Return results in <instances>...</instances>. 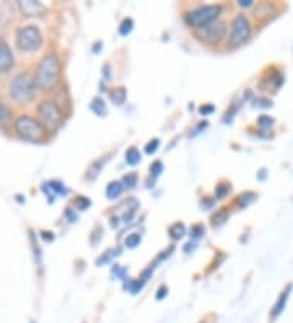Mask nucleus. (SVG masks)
I'll use <instances>...</instances> for the list:
<instances>
[{
  "label": "nucleus",
  "instance_id": "nucleus-1",
  "mask_svg": "<svg viewBox=\"0 0 293 323\" xmlns=\"http://www.w3.org/2000/svg\"><path fill=\"white\" fill-rule=\"evenodd\" d=\"M36 84L39 88L52 90L57 87L59 79H61V62H59V57L56 54H47L43 57V61L39 62L36 69Z\"/></svg>",
  "mask_w": 293,
  "mask_h": 323
},
{
  "label": "nucleus",
  "instance_id": "nucleus-2",
  "mask_svg": "<svg viewBox=\"0 0 293 323\" xmlns=\"http://www.w3.org/2000/svg\"><path fill=\"white\" fill-rule=\"evenodd\" d=\"M15 132L28 142H41L46 139L47 129L43 122L33 116H20L15 122Z\"/></svg>",
  "mask_w": 293,
  "mask_h": 323
},
{
  "label": "nucleus",
  "instance_id": "nucleus-3",
  "mask_svg": "<svg viewBox=\"0 0 293 323\" xmlns=\"http://www.w3.org/2000/svg\"><path fill=\"white\" fill-rule=\"evenodd\" d=\"M36 87H38L36 77H33L31 73L24 72V73H20V76H16L12 80V85H10V95L13 98V102L20 105L31 102L33 98H35Z\"/></svg>",
  "mask_w": 293,
  "mask_h": 323
},
{
  "label": "nucleus",
  "instance_id": "nucleus-4",
  "mask_svg": "<svg viewBox=\"0 0 293 323\" xmlns=\"http://www.w3.org/2000/svg\"><path fill=\"white\" fill-rule=\"evenodd\" d=\"M220 13H222V7L212 4V5H204V7L196 8V10H192V12H188L184 15V20H186L189 27L197 30V28H202L205 24L212 23L215 20H219Z\"/></svg>",
  "mask_w": 293,
  "mask_h": 323
},
{
  "label": "nucleus",
  "instance_id": "nucleus-5",
  "mask_svg": "<svg viewBox=\"0 0 293 323\" xmlns=\"http://www.w3.org/2000/svg\"><path fill=\"white\" fill-rule=\"evenodd\" d=\"M43 44V35L36 27H23L16 33V46L24 53H33Z\"/></svg>",
  "mask_w": 293,
  "mask_h": 323
},
{
  "label": "nucleus",
  "instance_id": "nucleus-6",
  "mask_svg": "<svg viewBox=\"0 0 293 323\" xmlns=\"http://www.w3.org/2000/svg\"><path fill=\"white\" fill-rule=\"evenodd\" d=\"M251 35H253V28H251V23L248 20V16L238 15L236 18L233 20L231 28H230V36H228V44L230 46H241L249 41Z\"/></svg>",
  "mask_w": 293,
  "mask_h": 323
},
{
  "label": "nucleus",
  "instance_id": "nucleus-7",
  "mask_svg": "<svg viewBox=\"0 0 293 323\" xmlns=\"http://www.w3.org/2000/svg\"><path fill=\"white\" fill-rule=\"evenodd\" d=\"M38 114L39 121L44 124V128L47 131H57L62 124V113L61 108H59L54 102H43L38 106Z\"/></svg>",
  "mask_w": 293,
  "mask_h": 323
},
{
  "label": "nucleus",
  "instance_id": "nucleus-8",
  "mask_svg": "<svg viewBox=\"0 0 293 323\" xmlns=\"http://www.w3.org/2000/svg\"><path fill=\"white\" fill-rule=\"evenodd\" d=\"M196 38L204 44H219L220 41L227 35V27L222 20H215L212 23L205 24L202 28H197V31L194 33Z\"/></svg>",
  "mask_w": 293,
  "mask_h": 323
},
{
  "label": "nucleus",
  "instance_id": "nucleus-9",
  "mask_svg": "<svg viewBox=\"0 0 293 323\" xmlns=\"http://www.w3.org/2000/svg\"><path fill=\"white\" fill-rule=\"evenodd\" d=\"M153 271H155V264H150V266L142 272V275L137 278V279H129V281H124V289L125 291H129L130 294H139L142 289L145 287V284L150 281V278H152L153 275Z\"/></svg>",
  "mask_w": 293,
  "mask_h": 323
},
{
  "label": "nucleus",
  "instance_id": "nucleus-10",
  "mask_svg": "<svg viewBox=\"0 0 293 323\" xmlns=\"http://www.w3.org/2000/svg\"><path fill=\"white\" fill-rule=\"evenodd\" d=\"M291 289H293V284H287L285 289L280 292V295L277 297V301H275L274 307L271 310V320H277L280 317V313L285 310L287 307V302H288V297L291 294Z\"/></svg>",
  "mask_w": 293,
  "mask_h": 323
},
{
  "label": "nucleus",
  "instance_id": "nucleus-11",
  "mask_svg": "<svg viewBox=\"0 0 293 323\" xmlns=\"http://www.w3.org/2000/svg\"><path fill=\"white\" fill-rule=\"evenodd\" d=\"M15 2L26 16H38L44 13V5L41 4V0H15Z\"/></svg>",
  "mask_w": 293,
  "mask_h": 323
},
{
  "label": "nucleus",
  "instance_id": "nucleus-12",
  "mask_svg": "<svg viewBox=\"0 0 293 323\" xmlns=\"http://www.w3.org/2000/svg\"><path fill=\"white\" fill-rule=\"evenodd\" d=\"M15 64L13 53L5 41H0V72H8Z\"/></svg>",
  "mask_w": 293,
  "mask_h": 323
},
{
  "label": "nucleus",
  "instance_id": "nucleus-13",
  "mask_svg": "<svg viewBox=\"0 0 293 323\" xmlns=\"http://www.w3.org/2000/svg\"><path fill=\"white\" fill-rule=\"evenodd\" d=\"M44 193H51V197H49V203H54V194H67L69 193V189L65 188L64 183H61V181H49V183H46L43 186Z\"/></svg>",
  "mask_w": 293,
  "mask_h": 323
},
{
  "label": "nucleus",
  "instance_id": "nucleus-14",
  "mask_svg": "<svg viewBox=\"0 0 293 323\" xmlns=\"http://www.w3.org/2000/svg\"><path fill=\"white\" fill-rule=\"evenodd\" d=\"M110 100L116 106H122L127 100V90L124 87H114L113 90H110Z\"/></svg>",
  "mask_w": 293,
  "mask_h": 323
},
{
  "label": "nucleus",
  "instance_id": "nucleus-15",
  "mask_svg": "<svg viewBox=\"0 0 293 323\" xmlns=\"http://www.w3.org/2000/svg\"><path fill=\"white\" fill-rule=\"evenodd\" d=\"M124 185H122V181H111V183H108L106 186V197L108 200H117L122 193H124Z\"/></svg>",
  "mask_w": 293,
  "mask_h": 323
},
{
  "label": "nucleus",
  "instance_id": "nucleus-16",
  "mask_svg": "<svg viewBox=\"0 0 293 323\" xmlns=\"http://www.w3.org/2000/svg\"><path fill=\"white\" fill-rule=\"evenodd\" d=\"M168 235L173 242H178L184 235H186V226L182 222H174L173 226L168 227Z\"/></svg>",
  "mask_w": 293,
  "mask_h": 323
},
{
  "label": "nucleus",
  "instance_id": "nucleus-17",
  "mask_svg": "<svg viewBox=\"0 0 293 323\" xmlns=\"http://www.w3.org/2000/svg\"><path fill=\"white\" fill-rule=\"evenodd\" d=\"M90 110L93 111L96 116H106L108 114V106L101 96H95L90 103Z\"/></svg>",
  "mask_w": 293,
  "mask_h": 323
},
{
  "label": "nucleus",
  "instance_id": "nucleus-18",
  "mask_svg": "<svg viewBox=\"0 0 293 323\" xmlns=\"http://www.w3.org/2000/svg\"><path fill=\"white\" fill-rule=\"evenodd\" d=\"M257 200V194L253 193V191H246V193H243L236 197V206L238 208H248L249 204H253L254 201Z\"/></svg>",
  "mask_w": 293,
  "mask_h": 323
},
{
  "label": "nucleus",
  "instance_id": "nucleus-19",
  "mask_svg": "<svg viewBox=\"0 0 293 323\" xmlns=\"http://www.w3.org/2000/svg\"><path fill=\"white\" fill-rule=\"evenodd\" d=\"M230 189H231V185L228 183V181H220L219 185L215 186V200H225L228 194H230Z\"/></svg>",
  "mask_w": 293,
  "mask_h": 323
},
{
  "label": "nucleus",
  "instance_id": "nucleus-20",
  "mask_svg": "<svg viewBox=\"0 0 293 323\" xmlns=\"http://www.w3.org/2000/svg\"><path fill=\"white\" fill-rule=\"evenodd\" d=\"M227 220H228V211L227 209H222L219 212H215L212 217H210V223H212L214 227H220Z\"/></svg>",
  "mask_w": 293,
  "mask_h": 323
},
{
  "label": "nucleus",
  "instance_id": "nucleus-21",
  "mask_svg": "<svg viewBox=\"0 0 293 323\" xmlns=\"http://www.w3.org/2000/svg\"><path fill=\"white\" fill-rule=\"evenodd\" d=\"M140 160H142V155L136 147H130L125 151V162H127L129 165H132V167L134 165H137Z\"/></svg>",
  "mask_w": 293,
  "mask_h": 323
},
{
  "label": "nucleus",
  "instance_id": "nucleus-22",
  "mask_svg": "<svg viewBox=\"0 0 293 323\" xmlns=\"http://www.w3.org/2000/svg\"><path fill=\"white\" fill-rule=\"evenodd\" d=\"M122 185L125 189H134L137 186V181H139V177H137V173H127V175H124L122 177Z\"/></svg>",
  "mask_w": 293,
  "mask_h": 323
},
{
  "label": "nucleus",
  "instance_id": "nucleus-23",
  "mask_svg": "<svg viewBox=\"0 0 293 323\" xmlns=\"http://www.w3.org/2000/svg\"><path fill=\"white\" fill-rule=\"evenodd\" d=\"M119 252H121V250H114V248H111V250H108L106 253H103V256H99V258L96 260V266H101V264L110 263V261L114 258V256L121 255Z\"/></svg>",
  "mask_w": 293,
  "mask_h": 323
},
{
  "label": "nucleus",
  "instance_id": "nucleus-24",
  "mask_svg": "<svg viewBox=\"0 0 293 323\" xmlns=\"http://www.w3.org/2000/svg\"><path fill=\"white\" fill-rule=\"evenodd\" d=\"M132 30H134L132 18H124L121 21V24H119V35L121 36H127V35H130V33H132Z\"/></svg>",
  "mask_w": 293,
  "mask_h": 323
},
{
  "label": "nucleus",
  "instance_id": "nucleus-25",
  "mask_svg": "<svg viewBox=\"0 0 293 323\" xmlns=\"http://www.w3.org/2000/svg\"><path fill=\"white\" fill-rule=\"evenodd\" d=\"M142 242V237L139 234H130L124 238V246L125 248H137Z\"/></svg>",
  "mask_w": 293,
  "mask_h": 323
},
{
  "label": "nucleus",
  "instance_id": "nucleus-26",
  "mask_svg": "<svg viewBox=\"0 0 293 323\" xmlns=\"http://www.w3.org/2000/svg\"><path fill=\"white\" fill-rule=\"evenodd\" d=\"M275 119L272 118V116H267V114H261L257 118V126L261 129H271L274 126Z\"/></svg>",
  "mask_w": 293,
  "mask_h": 323
},
{
  "label": "nucleus",
  "instance_id": "nucleus-27",
  "mask_svg": "<svg viewBox=\"0 0 293 323\" xmlns=\"http://www.w3.org/2000/svg\"><path fill=\"white\" fill-rule=\"evenodd\" d=\"M10 118H12V113L8 110V106L0 102V126H5V124L10 121Z\"/></svg>",
  "mask_w": 293,
  "mask_h": 323
},
{
  "label": "nucleus",
  "instance_id": "nucleus-28",
  "mask_svg": "<svg viewBox=\"0 0 293 323\" xmlns=\"http://www.w3.org/2000/svg\"><path fill=\"white\" fill-rule=\"evenodd\" d=\"M205 234V229L202 223H197V226H194L191 229V240H194V242H199L200 238L204 237Z\"/></svg>",
  "mask_w": 293,
  "mask_h": 323
},
{
  "label": "nucleus",
  "instance_id": "nucleus-29",
  "mask_svg": "<svg viewBox=\"0 0 293 323\" xmlns=\"http://www.w3.org/2000/svg\"><path fill=\"white\" fill-rule=\"evenodd\" d=\"M125 275H127V269L122 268L121 264H114V266L111 268V276L113 278H117L121 281H125Z\"/></svg>",
  "mask_w": 293,
  "mask_h": 323
},
{
  "label": "nucleus",
  "instance_id": "nucleus-30",
  "mask_svg": "<svg viewBox=\"0 0 293 323\" xmlns=\"http://www.w3.org/2000/svg\"><path fill=\"white\" fill-rule=\"evenodd\" d=\"M90 206H91V201L85 196H78L77 200H75V208H77L78 211H85V209L90 208Z\"/></svg>",
  "mask_w": 293,
  "mask_h": 323
},
{
  "label": "nucleus",
  "instance_id": "nucleus-31",
  "mask_svg": "<svg viewBox=\"0 0 293 323\" xmlns=\"http://www.w3.org/2000/svg\"><path fill=\"white\" fill-rule=\"evenodd\" d=\"M162 171H163V163L160 160H156L150 165V175H152V178H158L162 175Z\"/></svg>",
  "mask_w": 293,
  "mask_h": 323
},
{
  "label": "nucleus",
  "instance_id": "nucleus-32",
  "mask_svg": "<svg viewBox=\"0 0 293 323\" xmlns=\"http://www.w3.org/2000/svg\"><path fill=\"white\" fill-rule=\"evenodd\" d=\"M158 148H160V139H152L150 140V142L145 145V154H148V155H152V154H155Z\"/></svg>",
  "mask_w": 293,
  "mask_h": 323
},
{
  "label": "nucleus",
  "instance_id": "nucleus-33",
  "mask_svg": "<svg viewBox=\"0 0 293 323\" xmlns=\"http://www.w3.org/2000/svg\"><path fill=\"white\" fill-rule=\"evenodd\" d=\"M253 106L254 108H269V106H272V100L264 98V96H257V98H254Z\"/></svg>",
  "mask_w": 293,
  "mask_h": 323
},
{
  "label": "nucleus",
  "instance_id": "nucleus-34",
  "mask_svg": "<svg viewBox=\"0 0 293 323\" xmlns=\"http://www.w3.org/2000/svg\"><path fill=\"white\" fill-rule=\"evenodd\" d=\"M199 113L202 114V116H208V114H214L215 113V106L212 103H207V105H202L200 106V110Z\"/></svg>",
  "mask_w": 293,
  "mask_h": 323
},
{
  "label": "nucleus",
  "instance_id": "nucleus-35",
  "mask_svg": "<svg viewBox=\"0 0 293 323\" xmlns=\"http://www.w3.org/2000/svg\"><path fill=\"white\" fill-rule=\"evenodd\" d=\"M168 295V286H160L158 287V291H156V294H155V297H156V301H163L165 297Z\"/></svg>",
  "mask_w": 293,
  "mask_h": 323
},
{
  "label": "nucleus",
  "instance_id": "nucleus-36",
  "mask_svg": "<svg viewBox=\"0 0 293 323\" xmlns=\"http://www.w3.org/2000/svg\"><path fill=\"white\" fill-rule=\"evenodd\" d=\"M65 219L69 220V222H75L78 217H77V212H75L72 208H67L65 209Z\"/></svg>",
  "mask_w": 293,
  "mask_h": 323
},
{
  "label": "nucleus",
  "instance_id": "nucleus-37",
  "mask_svg": "<svg viewBox=\"0 0 293 323\" xmlns=\"http://www.w3.org/2000/svg\"><path fill=\"white\" fill-rule=\"evenodd\" d=\"M196 246H197V242H194V240H191V242H188L186 245H184V248H182V250H184V253H192V252H194L196 250Z\"/></svg>",
  "mask_w": 293,
  "mask_h": 323
},
{
  "label": "nucleus",
  "instance_id": "nucleus-38",
  "mask_svg": "<svg viewBox=\"0 0 293 323\" xmlns=\"http://www.w3.org/2000/svg\"><path fill=\"white\" fill-rule=\"evenodd\" d=\"M215 206V200L212 197H207V200H202V209H210Z\"/></svg>",
  "mask_w": 293,
  "mask_h": 323
},
{
  "label": "nucleus",
  "instance_id": "nucleus-39",
  "mask_svg": "<svg viewBox=\"0 0 293 323\" xmlns=\"http://www.w3.org/2000/svg\"><path fill=\"white\" fill-rule=\"evenodd\" d=\"M238 2V7L241 8H251L254 5V0H236Z\"/></svg>",
  "mask_w": 293,
  "mask_h": 323
},
{
  "label": "nucleus",
  "instance_id": "nucleus-40",
  "mask_svg": "<svg viewBox=\"0 0 293 323\" xmlns=\"http://www.w3.org/2000/svg\"><path fill=\"white\" fill-rule=\"evenodd\" d=\"M43 237L46 238V242H52V240H54L52 232H43Z\"/></svg>",
  "mask_w": 293,
  "mask_h": 323
},
{
  "label": "nucleus",
  "instance_id": "nucleus-41",
  "mask_svg": "<svg viewBox=\"0 0 293 323\" xmlns=\"http://www.w3.org/2000/svg\"><path fill=\"white\" fill-rule=\"evenodd\" d=\"M265 173H267V170L265 168H261V170H259V173H257V178L261 180V181H264L265 180Z\"/></svg>",
  "mask_w": 293,
  "mask_h": 323
},
{
  "label": "nucleus",
  "instance_id": "nucleus-42",
  "mask_svg": "<svg viewBox=\"0 0 293 323\" xmlns=\"http://www.w3.org/2000/svg\"><path fill=\"white\" fill-rule=\"evenodd\" d=\"M101 44H103V43H96V46L93 47V53H98V51H99V47L103 49V46H101Z\"/></svg>",
  "mask_w": 293,
  "mask_h": 323
},
{
  "label": "nucleus",
  "instance_id": "nucleus-43",
  "mask_svg": "<svg viewBox=\"0 0 293 323\" xmlns=\"http://www.w3.org/2000/svg\"><path fill=\"white\" fill-rule=\"evenodd\" d=\"M31 323H35V321H31Z\"/></svg>",
  "mask_w": 293,
  "mask_h": 323
},
{
  "label": "nucleus",
  "instance_id": "nucleus-44",
  "mask_svg": "<svg viewBox=\"0 0 293 323\" xmlns=\"http://www.w3.org/2000/svg\"><path fill=\"white\" fill-rule=\"evenodd\" d=\"M202 323H205V321H202Z\"/></svg>",
  "mask_w": 293,
  "mask_h": 323
}]
</instances>
